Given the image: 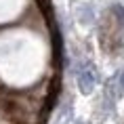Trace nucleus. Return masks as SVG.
I'll return each instance as SVG.
<instances>
[{
	"label": "nucleus",
	"instance_id": "nucleus-1",
	"mask_svg": "<svg viewBox=\"0 0 124 124\" xmlns=\"http://www.w3.org/2000/svg\"><path fill=\"white\" fill-rule=\"evenodd\" d=\"M95 84H97V74H95V70H93L91 65L82 67V70H78V86L82 93H88L95 88Z\"/></svg>",
	"mask_w": 124,
	"mask_h": 124
},
{
	"label": "nucleus",
	"instance_id": "nucleus-2",
	"mask_svg": "<svg viewBox=\"0 0 124 124\" xmlns=\"http://www.w3.org/2000/svg\"><path fill=\"white\" fill-rule=\"evenodd\" d=\"M120 86H122V91H124V70H122V74H120Z\"/></svg>",
	"mask_w": 124,
	"mask_h": 124
}]
</instances>
